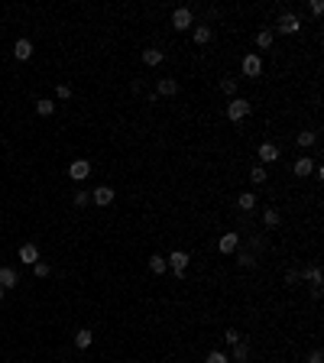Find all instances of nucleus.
Wrapping results in <instances>:
<instances>
[{"label": "nucleus", "mask_w": 324, "mask_h": 363, "mask_svg": "<svg viewBox=\"0 0 324 363\" xmlns=\"http://www.w3.org/2000/svg\"><path fill=\"white\" fill-rule=\"evenodd\" d=\"M250 111H253V104L246 98H233L230 104H227V120H243Z\"/></svg>", "instance_id": "1"}, {"label": "nucleus", "mask_w": 324, "mask_h": 363, "mask_svg": "<svg viewBox=\"0 0 324 363\" xmlns=\"http://www.w3.org/2000/svg\"><path fill=\"white\" fill-rule=\"evenodd\" d=\"M275 30H279L282 36H292V33H298V30H301V20L295 17V13H282L279 23H275Z\"/></svg>", "instance_id": "2"}, {"label": "nucleus", "mask_w": 324, "mask_h": 363, "mask_svg": "<svg viewBox=\"0 0 324 363\" xmlns=\"http://www.w3.org/2000/svg\"><path fill=\"white\" fill-rule=\"evenodd\" d=\"M188 253H185V250H172L169 253V256H165V266H169V269H175V276H182V272H185V266H188Z\"/></svg>", "instance_id": "3"}, {"label": "nucleus", "mask_w": 324, "mask_h": 363, "mask_svg": "<svg viewBox=\"0 0 324 363\" xmlns=\"http://www.w3.org/2000/svg\"><path fill=\"white\" fill-rule=\"evenodd\" d=\"M259 72H263V59L256 52H246L243 56V75L246 78H259Z\"/></svg>", "instance_id": "4"}, {"label": "nucleus", "mask_w": 324, "mask_h": 363, "mask_svg": "<svg viewBox=\"0 0 324 363\" xmlns=\"http://www.w3.org/2000/svg\"><path fill=\"white\" fill-rule=\"evenodd\" d=\"M68 175H72L75 182H85L88 175H91V162L88 159H75L72 166H68Z\"/></svg>", "instance_id": "5"}, {"label": "nucleus", "mask_w": 324, "mask_h": 363, "mask_svg": "<svg viewBox=\"0 0 324 363\" xmlns=\"http://www.w3.org/2000/svg\"><path fill=\"white\" fill-rule=\"evenodd\" d=\"M172 26H175V30H191V10L188 7L172 10Z\"/></svg>", "instance_id": "6"}, {"label": "nucleus", "mask_w": 324, "mask_h": 363, "mask_svg": "<svg viewBox=\"0 0 324 363\" xmlns=\"http://www.w3.org/2000/svg\"><path fill=\"white\" fill-rule=\"evenodd\" d=\"M237 246H240V234H224L217 240V250L224 253V256H230V253H237Z\"/></svg>", "instance_id": "7"}, {"label": "nucleus", "mask_w": 324, "mask_h": 363, "mask_svg": "<svg viewBox=\"0 0 324 363\" xmlns=\"http://www.w3.org/2000/svg\"><path fill=\"white\" fill-rule=\"evenodd\" d=\"M20 263H26V266L39 263V246L36 243H23L20 246Z\"/></svg>", "instance_id": "8"}, {"label": "nucleus", "mask_w": 324, "mask_h": 363, "mask_svg": "<svg viewBox=\"0 0 324 363\" xmlns=\"http://www.w3.org/2000/svg\"><path fill=\"white\" fill-rule=\"evenodd\" d=\"M0 285H4V292L13 289V285H20V276H17L13 266H0Z\"/></svg>", "instance_id": "9"}, {"label": "nucleus", "mask_w": 324, "mask_h": 363, "mask_svg": "<svg viewBox=\"0 0 324 363\" xmlns=\"http://www.w3.org/2000/svg\"><path fill=\"white\" fill-rule=\"evenodd\" d=\"M292 172L298 175V179H308V175L314 172V162L308 159V156H301V159H295V166H292Z\"/></svg>", "instance_id": "10"}, {"label": "nucleus", "mask_w": 324, "mask_h": 363, "mask_svg": "<svg viewBox=\"0 0 324 363\" xmlns=\"http://www.w3.org/2000/svg\"><path fill=\"white\" fill-rule=\"evenodd\" d=\"M91 201L104 208V204H110V201H114V188H107V185H101V188H94V191H91Z\"/></svg>", "instance_id": "11"}, {"label": "nucleus", "mask_w": 324, "mask_h": 363, "mask_svg": "<svg viewBox=\"0 0 324 363\" xmlns=\"http://www.w3.org/2000/svg\"><path fill=\"white\" fill-rule=\"evenodd\" d=\"M256 153H259V159H263V162H279V146H275V143H263Z\"/></svg>", "instance_id": "12"}, {"label": "nucleus", "mask_w": 324, "mask_h": 363, "mask_svg": "<svg viewBox=\"0 0 324 363\" xmlns=\"http://www.w3.org/2000/svg\"><path fill=\"white\" fill-rule=\"evenodd\" d=\"M13 56H17L20 62H26V59L33 56V43H30V39H17V46H13Z\"/></svg>", "instance_id": "13"}, {"label": "nucleus", "mask_w": 324, "mask_h": 363, "mask_svg": "<svg viewBox=\"0 0 324 363\" xmlns=\"http://www.w3.org/2000/svg\"><path fill=\"white\" fill-rule=\"evenodd\" d=\"M156 91H159V94H165V98H172V94H178V81H175V78H159Z\"/></svg>", "instance_id": "14"}, {"label": "nucleus", "mask_w": 324, "mask_h": 363, "mask_svg": "<svg viewBox=\"0 0 324 363\" xmlns=\"http://www.w3.org/2000/svg\"><path fill=\"white\" fill-rule=\"evenodd\" d=\"M298 279H308V282H311L314 289H321V282H324V276H321V266H311V269H305Z\"/></svg>", "instance_id": "15"}, {"label": "nucleus", "mask_w": 324, "mask_h": 363, "mask_svg": "<svg viewBox=\"0 0 324 363\" xmlns=\"http://www.w3.org/2000/svg\"><path fill=\"white\" fill-rule=\"evenodd\" d=\"M295 143H298L301 149H308V146H314V143H318V133H314V130H301V133L295 136Z\"/></svg>", "instance_id": "16"}, {"label": "nucleus", "mask_w": 324, "mask_h": 363, "mask_svg": "<svg viewBox=\"0 0 324 363\" xmlns=\"http://www.w3.org/2000/svg\"><path fill=\"white\" fill-rule=\"evenodd\" d=\"M91 344H94V334L88 331V327H81V331L75 334V347H81V350H88Z\"/></svg>", "instance_id": "17"}, {"label": "nucleus", "mask_w": 324, "mask_h": 363, "mask_svg": "<svg viewBox=\"0 0 324 363\" xmlns=\"http://www.w3.org/2000/svg\"><path fill=\"white\" fill-rule=\"evenodd\" d=\"M191 36H195V43H198V46H208L214 33H211V26H195V33H191Z\"/></svg>", "instance_id": "18"}, {"label": "nucleus", "mask_w": 324, "mask_h": 363, "mask_svg": "<svg viewBox=\"0 0 324 363\" xmlns=\"http://www.w3.org/2000/svg\"><path fill=\"white\" fill-rule=\"evenodd\" d=\"M162 59H165V56H162V49H146V52H143V62H146L149 68H156Z\"/></svg>", "instance_id": "19"}, {"label": "nucleus", "mask_w": 324, "mask_h": 363, "mask_svg": "<svg viewBox=\"0 0 324 363\" xmlns=\"http://www.w3.org/2000/svg\"><path fill=\"white\" fill-rule=\"evenodd\" d=\"M272 39H275V33H272V30H259V33H256V46H259V49H269Z\"/></svg>", "instance_id": "20"}, {"label": "nucleus", "mask_w": 324, "mask_h": 363, "mask_svg": "<svg viewBox=\"0 0 324 363\" xmlns=\"http://www.w3.org/2000/svg\"><path fill=\"white\" fill-rule=\"evenodd\" d=\"M237 204H240L243 211H253V208H256V195H253V191H243V195L237 198Z\"/></svg>", "instance_id": "21"}, {"label": "nucleus", "mask_w": 324, "mask_h": 363, "mask_svg": "<svg viewBox=\"0 0 324 363\" xmlns=\"http://www.w3.org/2000/svg\"><path fill=\"white\" fill-rule=\"evenodd\" d=\"M263 221H266V227H279V221H282V214L275 208H266L263 211Z\"/></svg>", "instance_id": "22"}, {"label": "nucleus", "mask_w": 324, "mask_h": 363, "mask_svg": "<svg viewBox=\"0 0 324 363\" xmlns=\"http://www.w3.org/2000/svg\"><path fill=\"white\" fill-rule=\"evenodd\" d=\"M149 269H153L156 276H162V272L169 269V266H165V256H149Z\"/></svg>", "instance_id": "23"}, {"label": "nucleus", "mask_w": 324, "mask_h": 363, "mask_svg": "<svg viewBox=\"0 0 324 363\" xmlns=\"http://www.w3.org/2000/svg\"><path fill=\"white\" fill-rule=\"evenodd\" d=\"M36 114H43V117H49V114H55V104H52V101H36Z\"/></svg>", "instance_id": "24"}, {"label": "nucleus", "mask_w": 324, "mask_h": 363, "mask_svg": "<svg viewBox=\"0 0 324 363\" xmlns=\"http://www.w3.org/2000/svg\"><path fill=\"white\" fill-rule=\"evenodd\" d=\"M220 91H224V94H237V78H230V75L220 78Z\"/></svg>", "instance_id": "25"}, {"label": "nucleus", "mask_w": 324, "mask_h": 363, "mask_svg": "<svg viewBox=\"0 0 324 363\" xmlns=\"http://www.w3.org/2000/svg\"><path fill=\"white\" fill-rule=\"evenodd\" d=\"M246 357H250V344H243V340L233 344V360H246Z\"/></svg>", "instance_id": "26"}, {"label": "nucleus", "mask_w": 324, "mask_h": 363, "mask_svg": "<svg viewBox=\"0 0 324 363\" xmlns=\"http://www.w3.org/2000/svg\"><path fill=\"white\" fill-rule=\"evenodd\" d=\"M224 337H227V344L233 347V344H240V340H243V334H240L237 327H227V334H224Z\"/></svg>", "instance_id": "27"}, {"label": "nucleus", "mask_w": 324, "mask_h": 363, "mask_svg": "<svg viewBox=\"0 0 324 363\" xmlns=\"http://www.w3.org/2000/svg\"><path fill=\"white\" fill-rule=\"evenodd\" d=\"M204 363H230V360H227V353H224V350H211Z\"/></svg>", "instance_id": "28"}, {"label": "nucleus", "mask_w": 324, "mask_h": 363, "mask_svg": "<svg viewBox=\"0 0 324 363\" xmlns=\"http://www.w3.org/2000/svg\"><path fill=\"white\" fill-rule=\"evenodd\" d=\"M250 179L256 182V185H259V182H266V169H263V166H253V169H250Z\"/></svg>", "instance_id": "29"}, {"label": "nucleus", "mask_w": 324, "mask_h": 363, "mask_svg": "<svg viewBox=\"0 0 324 363\" xmlns=\"http://www.w3.org/2000/svg\"><path fill=\"white\" fill-rule=\"evenodd\" d=\"M33 272H36L39 279H46V276H49V263H43V259H39V263H33Z\"/></svg>", "instance_id": "30"}, {"label": "nucleus", "mask_w": 324, "mask_h": 363, "mask_svg": "<svg viewBox=\"0 0 324 363\" xmlns=\"http://www.w3.org/2000/svg\"><path fill=\"white\" fill-rule=\"evenodd\" d=\"M88 201H91V195H88V191H78V195H75V204H78V208H85Z\"/></svg>", "instance_id": "31"}, {"label": "nucleus", "mask_w": 324, "mask_h": 363, "mask_svg": "<svg viewBox=\"0 0 324 363\" xmlns=\"http://www.w3.org/2000/svg\"><path fill=\"white\" fill-rule=\"evenodd\" d=\"M240 266H253V263H256V259H253V253H240Z\"/></svg>", "instance_id": "32"}, {"label": "nucleus", "mask_w": 324, "mask_h": 363, "mask_svg": "<svg viewBox=\"0 0 324 363\" xmlns=\"http://www.w3.org/2000/svg\"><path fill=\"white\" fill-rule=\"evenodd\" d=\"M55 94H59L62 101H68V98H72V88H68V85H59V91H55Z\"/></svg>", "instance_id": "33"}, {"label": "nucleus", "mask_w": 324, "mask_h": 363, "mask_svg": "<svg viewBox=\"0 0 324 363\" xmlns=\"http://www.w3.org/2000/svg\"><path fill=\"white\" fill-rule=\"evenodd\" d=\"M308 363H324V353L321 350H311V353H308Z\"/></svg>", "instance_id": "34"}, {"label": "nucleus", "mask_w": 324, "mask_h": 363, "mask_svg": "<svg viewBox=\"0 0 324 363\" xmlns=\"http://www.w3.org/2000/svg\"><path fill=\"white\" fill-rule=\"evenodd\" d=\"M311 13H314V17H321V13H324V4H321V0H311Z\"/></svg>", "instance_id": "35"}, {"label": "nucleus", "mask_w": 324, "mask_h": 363, "mask_svg": "<svg viewBox=\"0 0 324 363\" xmlns=\"http://www.w3.org/2000/svg\"><path fill=\"white\" fill-rule=\"evenodd\" d=\"M285 282H288V285H292V282H298V272H295V269H288V272H285Z\"/></svg>", "instance_id": "36"}, {"label": "nucleus", "mask_w": 324, "mask_h": 363, "mask_svg": "<svg viewBox=\"0 0 324 363\" xmlns=\"http://www.w3.org/2000/svg\"><path fill=\"white\" fill-rule=\"evenodd\" d=\"M0 298H4V285H0Z\"/></svg>", "instance_id": "37"}]
</instances>
